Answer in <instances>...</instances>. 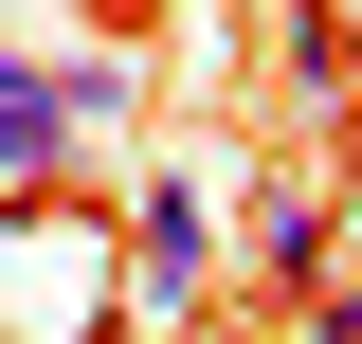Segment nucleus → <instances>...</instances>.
<instances>
[{
	"instance_id": "1",
	"label": "nucleus",
	"mask_w": 362,
	"mask_h": 344,
	"mask_svg": "<svg viewBox=\"0 0 362 344\" xmlns=\"http://www.w3.org/2000/svg\"><path fill=\"white\" fill-rule=\"evenodd\" d=\"M308 272H326V181L272 164L254 181V236H235V290H308Z\"/></svg>"
},
{
	"instance_id": "2",
	"label": "nucleus",
	"mask_w": 362,
	"mask_h": 344,
	"mask_svg": "<svg viewBox=\"0 0 362 344\" xmlns=\"http://www.w3.org/2000/svg\"><path fill=\"white\" fill-rule=\"evenodd\" d=\"M54 181H73V127H54V73H37V55H0V217H18V200H54Z\"/></svg>"
},
{
	"instance_id": "3",
	"label": "nucleus",
	"mask_w": 362,
	"mask_h": 344,
	"mask_svg": "<svg viewBox=\"0 0 362 344\" xmlns=\"http://www.w3.org/2000/svg\"><path fill=\"white\" fill-rule=\"evenodd\" d=\"M290 91H308V127H326V109L362 91V18H326V0H308V18H290Z\"/></svg>"
},
{
	"instance_id": "4",
	"label": "nucleus",
	"mask_w": 362,
	"mask_h": 344,
	"mask_svg": "<svg viewBox=\"0 0 362 344\" xmlns=\"http://www.w3.org/2000/svg\"><path fill=\"white\" fill-rule=\"evenodd\" d=\"M199 254H218V217L163 181V200H145V272H163V290H199Z\"/></svg>"
},
{
	"instance_id": "5",
	"label": "nucleus",
	"mask_w": 362,
	"mask_h": 344,
	"mask_svg": "<svg viewBox=\"0 0 362 344\" xmlns=\"http://www.w3.org/2000/svg\"><path fill=\"white\" fill-rule=\"evenodd\" d=\"M308 344H362V272H344V290H308Z\"/></svg>"
},
{
	"instance_id": "6",
	"label": "nucleus",
	"mask_w": 362,
	"mask_h": 344,
	"mask_svg": "<svg viewBox=\"0 0 362 344\" xmlns=\"http://www.w3.org/2000/svg\"><path fill=\"white\" fill-rule=\"evenodd\" d=\"M90 18H109V37H145V18H163V0H90Z\"/></svg>"
},
{
	"instance_id": "7",
	"label": "nucleus",
	"mask_w": 362,
	"mask_h": 344,
	"mask_svg": "<svg viewBox=\"0 0 362 344\" xmlns=\"http://www.w3.org/2000/svg\"><path fill=\"white\" fill-rule=\"evenodd\" d=\"M290 18H308V0H290Z\"/></svg>"
}]
</instances>
